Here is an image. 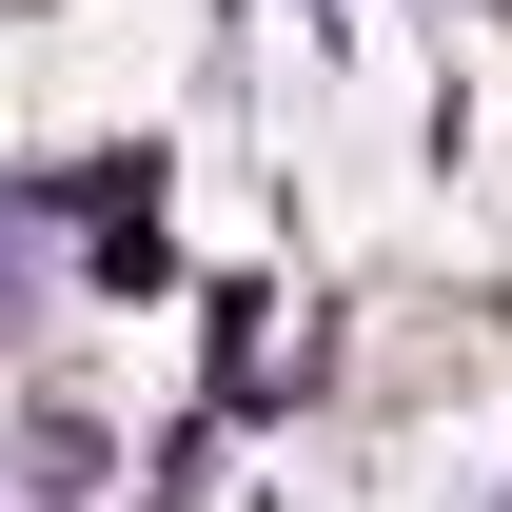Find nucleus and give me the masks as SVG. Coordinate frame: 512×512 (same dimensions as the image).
Instances as JSON below:
<instances>
[{"instance_id": "2", "label": "nucleus", "mask_w": 512, "mask_h": 512, "mask_svg": "<svg viewBox=\"0 0 512 512\" xmlns=\"http://www.w3.org/2000/svg\"><path fill=\"white\" fill-rule=\"evenodd\" d=\"M40 335V197H0V355Z\"/></svg>"}, {"instance_id": "1", "label": "nucleus", "mask_w": 512, "mask_h": 512, "mask_svg": "<svg viewBox=\"0 0 512 512\" xmlns=\"http://www.w3.org/2000/svg\"><path fill=\"white\" fill-rule=\"evenodd\" d=\"M20 473H40V493H99V414H60V394H40V414H20Z\"/></svg>"}]
</instances>
